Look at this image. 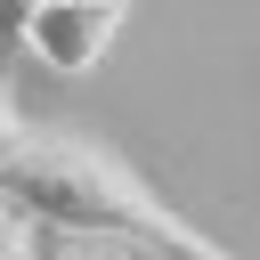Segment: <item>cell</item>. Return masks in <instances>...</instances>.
<instances>
[{"label": "cell", "instance_id": "cell-4", "mask_svg": "<svg viewBox=\"0 0 260 260\" xmlns=\"http://www.w3.org/2000/svg\"><path fill=\"white\" fill-rule=\"evenodd\" d=\"M16 146H24V114H16V98L0 89V162H8Z\"/></svg>", "mask_w": 260, "mask_h": 260}, {"label": "cell", "instance_id": "cell-2", "mask_svg": "<svg viewBox=\"0 0 260 260\" xmlns=\"http://www.w3.org/2000/svg\"><path fill=\"white\" fill-rule=\"evenodd\" d=\"M122 24H130V0H32L16 49H32V57L57 65V73H89V65L114 49Z\"/></svg>", "mask_w": 260, "mask_h": 260}, {"label": "cell", "instance_id": "cell-3", "mask_svg": "<svg viewBox=\"0 0 260 260\" xmlns=\"http://www.w3.org/2000/svg\"><path fill=\"white\" fill-rule=\"evenodd\" d=\"M24 260H162L130 236H98V228H49V219H24Z\"/></svg>", "mask_w": 260, "mask_h": 260}, {"label": "cell", "instance_id": "cell-1", "mask_svg": "<svg viewBox=\"0 0 260 260\" xmlns=\"http://www.w3.org/2000/svg\"><path fill=\"white\" fill-rule=\"evenodd\" d=\"M0 203L16 219H49V228H98V236H130L162 260H228L211 236H195L114 146L81 138V130H24V146L0 162Z\"/></svg>", "mask_w": 260, "mask_h": 260}, {"label": "cell", "instance_id": "cell-6", "mask_svg": "<svg viewBox=\"0 0 260 260\" xmlns=\"http://www.w3.org/2000/svg\"><path fill=\"white\" fill-rule=\"evenodd\" d=\"M0 260H24V219L0 203Z\"/></svg>", "mask_w": 260, "mask_h": 260}, {"label": "cell", "instance_id": "cell-5", "mask_svg": "<svg viewBox=\"0 0 260 260\" xmlns=\"http://www.w3.org/2000/svg\"><path fill=\"white\" fill-rule=\"evenodd\" d=\"M24 8H32V0H0V57L24 41Z\"/></svg>", "mask_w": 260, "mask_h": 260}]
</instances>
